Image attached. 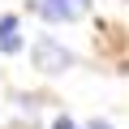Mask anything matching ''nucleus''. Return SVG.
I'll return each mask as SVG.
<instances>
[{
    "mask_svg": "<svg viewBox=\"0 0 129 129\" xmlns=\"http://www.w3.org/2000/svg\"><path fill=\"white\" fill-rule=\"evenodd\" d=\"M30 9L47 22H78V17L90 13V0H35Z\"/></svg>",
    "mask_w": 129,
    "mask_h": 129,
    "instance_id": "obj_1",
    "label": "nucleus"
},
{
    "mask_svg": "<svg viewBox=\"0 0 129 129\" xmlns=\"http://www.w3.org/2000/svg\"><path fill=\"white\" fill-rule=\"evenodd\" d=\"M73 64V56L64 52L56 39H39L35 43V69H43V73H64Z\"/></svg>",
    "mask_w": 129,
    "mask_h": 129,
    "instance_id": "obj_2",
    "label": "nucleus"
},
{
    "mask_svg": "<svg viewBox=\"0 0 129 129\" xmlns=\"http://www.w3.org/2000/svg\"><path fill=\"white\" fill-rule=\"evenodd\" d=\"M13 30H17V17H0V47H5V52H17L22 47V39Z\"/></svg>",
    "mask_w": 129,
    "mask_h": 129,
    "instance_id": "obj_3",
    "label": "nucleus"
},
{
    "mask_svg": "<svg viewBox=\"0 0 129 129\" xmlns=\"http://www.w3.org/2000/svg\"><path fill=\"white\" fill-rule=\"evenodd\" d=\"M56 129H73V120H69V116H60V120H56Z\"/></svg>",
    "mask_w": 129,
    "mask_h": 129,
    "instance_id": "obj_4",
    "label": "nucleus"
},
{
    "mask_svg": "<svg viewBox=\"0 0 129 129\" xmlns=\"http://www.w3.org/2000/svg\"><path fill=\"white\" fill-rule=\"evenodd\" d=\"M86 129H112V125H108V120H90Z\"/></svg>",
    "mask_w": 129,
    "mask_h": 129,
    "instance_id": "obj_5",
    "label": "nucleus"
}]
</instances>
